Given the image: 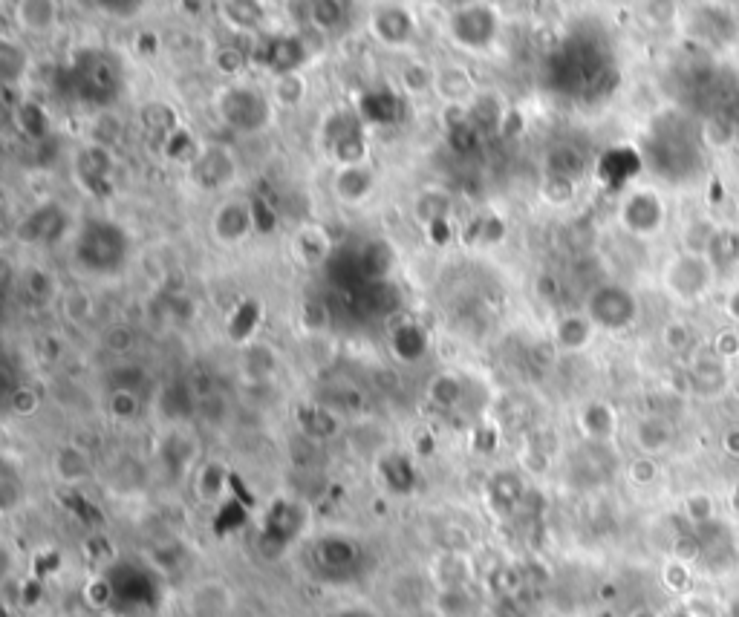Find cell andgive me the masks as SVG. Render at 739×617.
<instances>
[{
    "instance_id": "obj_32",
    "label": "cell",
    "mask_w": 739,
    "mask_h": 617,
    "mask_svg": "<svg viewBox=\"0 0 739 617\" xmlns=\"http://www.w3.org/2000/svg\"><path fill=\"white\" fill-rule=\"evenodd\" d=\"M448 197L445 194H425L422 199H416V205H413V211H416V217L422 220V225L428 228L431 223L436 220H448Z\"/></svg>"
},
{
    "instance_id": "obj_57",
    "label": "cell",
    "mask_w": 739,
    "mask_h": 617,
    "mask_svg": "<svg viewBox=\"0 0 739 617\" xmlns=\"http://www.w3.org/2000/svg\"><path fill=\"white\" fill-rule=\"evenodd\" d=\"M630 617H659V615H656L653 609H638V612H633Z\"/></svg>"
},
{
    "instance_id": "obj_39",
    "label": "cell",
    "mask_w": 739,
    "mask_h": 617,
    "mask_svg": "<svg viewBox=\"0 0 739 617\" xmlns=\"http://www.w3.org/2000/svg\"><path fill=\"white\" fill-rule=\"evenodd\" d=\"M9 407H12L15 416H32L41 407V395L35 393L32 387H15L12 395H9Z\"/></svg>"
},
{
    "instance_id": "obj_20",
    "label": "cell",
    "mask_w": 739,
    "mask_h": 617,
    "mask_svg": "<svg viewBox=\"0 0 739 617\" xmlns=\"http://www.w3.org/2000/svg\"><path fill=\"white\" fill-rule=\"evenodd\" d=\"M393 263H396V254L390 251L387 243H367L361 260H358V269L367 274V277H373V280H382V277L390 274Z\"/></svg>"
},
{
    "instance_id": "obj_37",
    "label": "cell",
    "mask_w": 739,
    "mask_h": 617,
    "mask_svg": "<svg viewBox=\"0 0 739 617\" xmlns=\"http://www.w3.org/2000/svg\"><path fill=\"white\" fill-rule=\"evenodd\" d=\"M540 194H543L546 202H552V205H566L569 199L575 197V182L561 179V176H546Z\"/></svg>"
},
{
    "instance_id": "obj_40",
    "label": "cell",
    "mask_w": 739,
    "mask_h": 617,
    "mask_svg": "<svg viewBox=\"0 0 739 617\" xmlns=\"http://www.w3.org/2000/svg\"><path fill=\"white\" fill-rule=\"evenodd\" d=\"M431 395H434V401H439L442 407H454L457 398L462 395V387H459V381L454 375H439L434 384H431Z\"/></svg>"
},
{
    "instance_id": "obj_41",
    "label": "cell",
    "mask_w": 739,
    "mask_h": 617,
    "mask_svg": "<svg viewBox=\"0 0 739 617\" xmlns=\"http://www.w3.org/2000/svg\"><path fill=\"white\" fill-rule=\"evenodd\" d=\"M110 413L116 419H133L139 413V395L133 393V390H116V393L110 395Z\"/></svg>"
},
{
    "instance_id": "obj_8",
    "label": "cell",
    "mask_w": 739,
    "mask_h": 617,
    "mask_svg": "<svg viewBox=\"0 0 739 617\" xmlns=\"http://www.w3.org/2000/svg\"><path fill=\"white\" fill-rule=\"evenodd\" d=\"M255 58L275 75L298 73V64H304V44L292 35L266 38L255 52Z\"/></svg>"
},
{
    "instance_id": "obj_28",
    "label": "cell",
    "mask_w": 739,
    "mask_h": 617,
    "mask_svg": "<svg viewBox=\"0 0 739 617\" xmlns=\"http://www.w3.org/2000/svg\"><path fill=\"white\" fill-rule=\"evenodd\" d=\"M309 21L312 24L318 26L321 32H335V29H341L344 26V21H347V6H341V3H332V0H327V3H312L309 6Z\"/></svg>"
},
{
    "instance_id": "obj_38",
    "label": "cell",
    "mask_w": 739,
    "mask_h": 617,
    "mask_svg": "<svg viewBox=\"0 0 739 617\" xmlns=\"http://www.w3.org/2000/svg\"><path fill=\"white\" fill-rule=\"evenodd\" d=\"M627 476H630L633 485H653L656 476H659V462L653 456H641L638 453L636 459L630 462V468H627Z\"/></svg>"
},
{
    "instance_id": "obj_45",
    "label": "cell",
    "mask_w": 739,
    "mask_h": 617,
    "mask_svg": "<svg viewBox=\"0 0 739 617\" xmlns=\"http://www.w3.org/2000/svg\"><path fill=\"white\" fill-rule=\"evenodd\" d=\"M24 292L32 300H44L52 295V277L44 272H29L24 277Z\"/></svg>"
},
{
    "instance_id": "obj_43",
    "label": "cell",
    "mask_w": 739,
    "mask_h": 617,
    "mask_svg": "<svg viewBox=\"0 0 739 617\" xmlns=\"http://www.w3.org/2000/svg\"><path fill=\"white\" fill-rule=\"evenodd\" d=\"M214 67L223 75H237L246 67V55L237 50V47H223L214 55Z\"/></svg>"
},
{
    "instance_id": "obj_44",
    "label": "cell",
    "mask_w": 739,
    "mask_h": 617,
    "mask_svg": "<svg viewBox=\"0 0 739 617\" xmlns=\"http://www.w3.org/2000/svg\"><path fill=\"white\" fill-rule=\"evenodd\" d=\"M662 341L670 352H685L690 344V329L682 321L667 323V326H664Z\"/></svg>"
},
{
    "instance_id": "obj_12",
    "label": "cell",
    "mask_w": 739,
    "mask_h": 617,
    "mask_svg": "<svg viewBox=\"0 0 739 617\" xmlns=\"http://www.w3.org/2000/svg\"><path fill=\"white\" fill-rule=\"evenodd\" d=\"M52 470H55V476L61 482L78 485V482H84L93 473V462H90L87 450H81L76 445H64L55 453V459H52Z\"/></svg>"
},
{
    "instance_id": "obj_18",
    "label": "cell",
    "mask_w": 739,
    "mask_h": 617,
    "mask_svg": "<svg viewBox=\"0 0 739 617\" xmlns=\"http://www.w3.org/2000/svg\"><path fill=\"white\" fill-rule=\"evenodd\" d=\"M578 421H581V427H584V433H587L589 439H610L612 433H615V413H612L610 404H604V401L587 404L581 410Z\"/></svg>"
},
{
    "instance_id": "obj_14",
    "label": "cell",
    "mask_w": 739,
    "mask_h": 617,
    "mask_svg": "<svg viewBox=\"0 0 739 617\" xmlns=\"http://www.w3.org/2000/svg\"><path fill=\"white\" fill-rule=\"evenodd\" d=\"M592 332H595V323L589 321V315H563L561 321L555 323V341L566 352H578L589 346Z\"/></svg>"
},
{
    "instance_id": "obj_9",
    "label": "cell",
    "mask_w": 739,
    "mask_h": 617,
    "mask_svg": "<svg viewBox=\"0 0 739 617\" xmlns=\"http://www.w3.org/2000/svg\"><path fill=\"white\" fill-rule=\"evenodd\" d=\"M214 237L220 243H240L243 237L252 234L255 228V217H252V205L243 202H226L217 214H214Z\"/></svg>"
},
{
    "instance_id": "obj_58",
    "label": "cell",
    "mask_w": 739,
    "mask_h": 617,
    "mask_svg": "<svg viewBox=\"0 0 739 617\" xmlns=\"http://www.w3.org/2000/svg\"><path fill=\"white\" fill-rule=\"evenodd\" d=\"M734 545L739 548V517L734 519Z\"/></svg>"
},
{
    "instance_id": "obj_22",
    "label": "cell",
    "mask_w": 739,
    "mask_h": 617,
    "mask_svg": "<svg viewBox=\"0 0 739 617\" xmlns=\"http://www.w3.org/2000/svg\"><path fill=\"white\" fill-rule=\"evenodd\" d=\"M581 173H584V156H581V150L563 145V148H555L549 153V176H561V179L575 182V179H581Z\"/></svg>"
},
{
    "instance_id": "obj_19",
    "label": "cell",
    "mask_w": 739,
    "mask_h": 617,
    "mask_svg": "<svg viewBox=\"0 0 739 617\" xmlns=\"http://www.w3.org/2000/svg\"><path fill=\"white\" fill-rule=\"evenodd\" d=\"M18 24L24 26L26 32L44 35V32L55 24V3H47V0H26V3H18Z\"/></svg>"
},
{
    "instance_id": "obj_35",
    "label": "cell",
    "mask_w": 739,
    "mask_h": 617,
    "mask_svg": "<svg viewBox=\"0 0 739 617\" xmlns=\"http://www.w3.org/2000/svg\"><path fill=\"white\" fill-rule=\"evenodd\" d=\"M434 78L436 73L434 70H428L425 64H410V67L402 70V84H405V90H408V93H416V96L428 93V90L434 87Z\"/></svg>"
},
{
    "instance_id": "obj_5",
    "label": "cell",
    "mask_w": 739,
    "mask_h": 617,
    "mask_svg": "<svg viewBox=\"0 0 739 617\" xmlns=\"http://www.w3.org/2000/svg\"><path fill=\"white\" fill-rule=\"evenodd\" d=\"M220 110H223L226 122L240 127V130H260L269 122V104L257 90H249V87L226 90L223 101H220Z\"/></svg>"
},
{
    "instance_id": "obj_27",
    "label": "cell",
    "mask_w": 739,
    "mask_h": 617,
    "mask_svg": "<svg viewBox=\"0 0 739 617\" xmlns=\"http://www.w3.org/2000/svg\"><path fill=\"white\" fill-rule=\"evenodd\" d=\"M693 381L708 384V387H722L725 384V361L716 352L699 355V361L693 364Z\"/></svg>"
},
{
    "instance_id": "obj_53",
    "label": "cell",
    "mask_w": 739,
    "mask_h": 617,
    "mask_svg": "<svg viewBox=\"0 0 739 617\" xmlns=\"http://www.w3.org/2000/svg\"><path fill=\"white\" fill-rule=\"evenodd\" d=\"M500 127H503L506 136H520V130H523V116H520L517 110H503Z\"/></svg>"
},
{
    "instance_id": "obj_52",
    "label": "cell",
    "mask_w": 739,
    "mask_h": 617,
    "mask_svg": "<svg viewBox=\"0 0 739 617\" xmlns=\"http://www.w3.org/2000/svg\"><path fill=\"white\" fill-rule=\"evenodd\" d=\"M699 551H702V545H699L696 537H679V543H676V560L690 566L699 557Z\"/></svg>"
},
{
    "instance_id": "obj_6",
    "label": "cell",
    "mask_w": 739,
    "mask_h": 617,
    "mask_svg": "<svg viewBox=\"0 0 739 617\" xmlns=\"http://www.w3.org/2000/svg\"><path fill=\"white\" fill-rule=\"evenodd\" d=\"M370 32L387 47H408L416 38V21L405 6H382L370 18Z\"/></svg>"
},
{
    "instance_id": "obj_24",
    "label": "cell",
    "mask_w": 739,
    "mask_h": 617,
    "mask_svg": "<svg viewBox=\"0 0 739 617\" xmlns=\"http://www.w3.org/2000/svg\"><path fill=\"white\" fill-rule=\"evenodd\" d=\"M26 70V52L15 41H0V75L6 84H15Z\"/></svg>"
},
{
    "instance_id": "obj_51",
    "label": "cell",
    "mask_w": 739,
    "mask_h": 617,
    "mask_svg": "<svg viewBox=\"0 0 739 617\" xmlns=\"http://www.w3.org/2000/svg\"><path fill=\"white\" fill-rule=\"evenodd\" d=\"M110 597H113V589H110L107 580H102V577L90 580V586H87V600H90V606H107Z\"/></svg>"
},
{
    "instance_id": "obj_15",
    "label": "cell",
    "mask_w": 739,
    "mask_h": 617,
    "mask_svg": "<svg viewBox=\"0 0 739 617\" xmlns=\"http://www.w3.org/2000/svg\"><path fill=\"white\" fill-rule=\"evenodd\" d=\"M390 349L399 361H416L428 352V332L419 323H402L393 338H390Z\"/></svg>"
},
{
    "instance_id": "obj_17",
    "label": "cell",
    "mask_w": 739,
    "mask_h": 617,
    "mask_svg": "<svg viewBox=\"0 0 739 617\" xmlns=\"http://www.w3.org/2000/svg\"><path fill=\"white\" fill-rule=\"evenodd\" d=\"M434 90L448 104H462L471 93V75L465 73L462 67H457V64L439 67L434 78Z\"/></svg>"
},
{
    "instance_id": "obj_7",
    "label": "cell",
    "mask_w": 739,
    "mask_h": 617,
    "mask_svg": "<svg viewBox=\"0 0 739 617\" xmlns=\"http://www.w3.org/2000/svg\"><path fill=\"white\" fill-rule=\"evenodd\" d=\"M621 223L627 225L638 237H650L656 234L664 223V205L662 199L653 191H636L633 197L624 202L621 208Z\"/></svg>"
},
{
    "instance_id": "obj_2",
    "label": "cell",
    "mask_w": 739,
    "mask_h": 617,
    "mask_svg": "<svg viewBox=\"0 0 739 617\" xmlns=\"http://www.w3.org/2000/svg\"><path fill=\"white\" fill-rule=\"evenodd\" d=\"M711 277H714L711 260L702 257V254H690L688 251V254H682V257H676V260L667 263V269H664V286H667L670 295L682 297V300H693V297H699L702 292H708Z\"/></svg>"
},
{
    "instance_id": "obj_29",
    "label": "cell",
    "mask_w": 739,
    "mask_h": 617,
    "mask_svg": "<svg viewBox=\"0 0 739 617\" xmlns=\"http://www.w3.org/2000/svg\"><path fill=\"white\" fill-rule=\"evenodd\" d=\"M18 119H21V127L26 130V136H32V139H44V136L50 133V119H47V113H44L38 104H32V101H24V104L18 107Z\"/></svg>"
},
{
    "instance_id": "obj_31",
    "label": "cell",
    "mask_w": 739,
    "mask_h": 617,
    "mask_svg": "<svg viewBox=\"0 0 739 617\" xmlns=\"http://www.w3.org/2000/svg\"><path fill=\"white\" fill-rule=\"evenodd\" d=\"M739 257V234L737 231H719L714 234V240H711V246H708V260H711V266L716 263H731V260H737Z\"/></svg>"
},
{
    "instance_id": "obj_36",
    "label": "cell",
    "mask_w": 739,
    "mask_h": 617,
    "mask_svg": "<svg viewBox=\"0 0 739 617\" xmlns=\"http://www.w3.org/2000/svg\"><path fill=\"white\" fill-rule=\"evenodd\" d=\"M370 104H373V110L364 113L370 122H393V116H396V96H390V93H370V96H364V107H370Z\"/></svg>"
},
{
    "instance_id": "obj_10",
    "label": "cell",
    "mask_w": 739,
    "mask_h": 617,
    "mask_svg": "<svg viewBox=\"0 0 739 617\" xmlns=\"http://www.w3.org/2000/svg\"><path fill=\"white\" fill-rule=\"evenodd\" d=\"M194 176L208 185V188H220L234 179V159L229 150L208 148L200 150V156L194 159Z\"/></svg>"
},
{
    "instance_id": "obj_1",
    "label": "cell",
    "mask_w": 739,
    "mask_h": 617,
    "mask_svg": "<svg viewBox=\"0 0 739 617\" xmlns=\"http://www.w3.org/2000/svg\"><path fill=\"white\" fill-rule=\"evenodd\" d=\"M587 315L595 326L621 332L638 318V300L624 286H601L589 295Z\"/></svg>"
},
{
    "instance_id": "obj_13",
    "label": "cell",
    "mask_w": 739,
    "mask_h": 617,
    "mask_svg": "<svg viewBox=\"0 0 739 617\" xmlns=\"http://www.w3.org/2000/svg\"><path fill=\"white\" fill-rule=\"evenodd\" d=\"M373 191V171L364 168V165H356V168H341V173L335 176V194L341 202H364Z\"/></svg>"
},
{
    "instance_id": "obj_23",
    "label": "cell",
    "mask_w": 739,
    "mask_h": 617,
    "mask_svg": "<svg viewBox=\"0 0 739 617\" xmlns=\"http://www.w3.org/2000/svg\"><path fill=\"white\" fill-rule=\"evenodd\" d=\"M226 488H229V473H226V468H220L217 462H208L200 470V479H197L200 496H203L205 502H217L220 496L226 494Z\"/></svg>"
},
{
    "instance_id": "obj_42",
    "label": "cell",
    "mask_w": 739,
    "mask_h": 617,
    "mask_svg": "<svg viewBox=\"0 0 739 617\" xmlns=\"http://www.w3.org/2000/svg\"><path fill=\"white\" fill-rule=\"evenodd\" d=\"M104 346L110 352H116V355H128V352H133V346H136V338H133V332H130L128 326H113L104 335Z\"/></svg>"
},
{
    "instance_id": "obj_47",
    "label": "cell",
    "mask_w": 739,
    "mask_h": 617,
    "mask_svg": "<svg viewBox=\"0 0 739 617\" xmlns=\"http://www.w3.org/2000/svg\"><path fill=\"white\" fill-rule=\"evenodd\" d=\"M714 352L722 358V361H734V358H739V332H734V329L719 332V335H716Z\"/></svg>"
},
{
    "instance_id": "obj_46",
    "label": "cell",
    "mask_w": 739,
    "mask_h": 617,
    "mask_svg": "<svg viewBox=\"0 0 739 617\" xmlns=\"http://www.w3.org/2000/svg\"><path fill=\"white\" fill-rule=\"evenodd\" d=\"M90 297L84 295V292H70V295L64 297V312H67V318L70 321H87V315H90Z\"/></svg>"
},
{
    "instance_id": "obj_21",
    "label": "cell",
    "mask_w": 739,
    "mask_h": 617,
    "mask_svg": "<svg viewBox=\"0 0 739 617\" xmlns=\"http://www.w3.org/2000/svg\"><path fill=\"white\" fill-rule=\"evenodd\" d=\"M272 96L278 101V107H298L306 96V78L301 73H286L275 75V84H272Z\"/></svg>"
},
{
    "instance_id": "obj_55",
    "label": "cell",
    "mask_w": 739,
    "mask_h": 617,
    "mask_svg": "<svg viewBox=\"0 0 739 617\" xmlns=\"http://www.w3.org/2000/svg\"><path fill=\"white\" fill-rule=\"evenodd\" d=\"M722 450L731 456V459H739V427H731L722 433Z\"/></svg>"
},
{
    "instance_id": "obj_3",
    "label": "cell",
    "mask_w": 739,
    "mask_h": 617,
    "mask_svg": "<svg viewBox=\"0 0 739 617\" xmlns=\"http://www.w3.org/2000/svg\"><path fill=\"white\" fill-rule=\"evenodd\" d=\"M448 26H451L454 41L462 44L465 50H485L497 35V15H494V6L468 3V6H459L451 15Z\"/></svg>"
},
{
    "instance_id": "obj_26",
    "label": "cell",
    "mask_w": 739,
    "mask_h": 617,
    "mask_svg": "<svg viewBox=\"0 0 739 617\" xmlns=\"http://www.w3.org/2000/svg\"><path fill=\"white\" fill-rule=\"evenodd\" d=\"M295 243H298V257L304 263H321L327 257V251H330L327 234H321L318 228H304Z\"/></svg>"
},
{
    "instance_id": "obj_34",
    "label": "cell",
    "mask_w": 739,
    "mask_h": 617,
    "mask_svg": "<svg viewBox=\"0 0 739 617\" xmlns=\"http://www.w3.org/2000/svg\"><path fill=\"white\" fill-rule=\"evenodd\" d=\"M257 312H260L257 303H243V306L231 315L229 335L234 341H246V338H249V332L257 326Z\"/></svg>"
},
{
    "instance_id": "obj_48",
    "label": "cell",
    "mask_w": 739,
    "mask_h": 617,
    "mask_svg": "<svg viewBox=\"0 0 739 617\" xmlns=\"http://www.w3.org/2000/svg\"><path fill=\"white\" fill-rule=\"evenodd\" d=\"M301 323H304L309 332H321L324 326H327V309L321 306V303H304V309H301Z\"/></svg>"
},
{
    "instance_id": "obj_4",
    "label": "cell",
    "mask_w": 739,
    "mask_h": 617,
    "mask_svg": "<svg viewBox=\"0 0 739 617\" xmlns=\"http://www.w3.org/2000/svg\"><path fill=\"white\" fill-rule=\"evenodd\" d=\"M78 257L87 263V266H96V272H110L122 263L125 257V240L119 234V228L113 225L93 223L81 243H78Z\"/></svg>"
},
{
    "instance_id": "obj_50",
    "label": "cell",
    "mask_w": 739,
    "mask_h": 617,
    "mask_svg": "<svg viewBox=\"0 0 739 617\" xmlns=\"http://www.w3.org/2000/svg\"><path fill=\"white\" fill-rule=\"evenodd\" d=\"M503 234H506V225L500 223L497 217H488V220L480 223V243L483 246H497L503 240Z\"/></svg>"
},
{
    "instance_id": "obj_25",
    "label": "cell",
    "mask_w": 739,
    "mask_h": 617,
    "mask_svg": "<svg viewBox=\"0 0 739 617\" xmlns=\"http://www.w3.org/2000/svg\"><path fill=\"white\" fill-rule=\"evenodd\" d=\"M682 511H685V517H688V522H693V525H711L716 517L714 496L705 494V491H693V494L685 496Z\"/></svg>"
},
{
    "instance_id": "obj_54",
    "label": "cell",
    "mask_w": 739,
    "mask_h": 617,
    "mask_svg": "<svg viewBox=\"0 0 739 617\" xmlns=\"http://www.w3.org/2000/svg\"><path fill=\"white\" fill-rule=\"evenodd\" d=\"M428 237L439 243V246H445L448 240H451V223L448 220H436V223L428 225Z\"/></svg>"
},
{
    "instance_id": "obj_49",
    "label": "cell",
    "mask_w": 739,
    "mask_h": 617,
    "mask_svg": "<svg viewBox=\"0 0 739 617\" xmlns=\"http://www.w3.org/2000/svg\"><path fill=\"white\" fill-rule=\"evenodd\" d=\"M688 580H690V571H688V563H679V560H673L670 566L664 568V583L673 589V592H682V589H688Z\"/></svg>"
},
{
    "instance_id": "obj_56",
    "label": "cell",
    "mask_w": 739,
    "mask_h": 617,
    "mask_svg": "<svg viewBox=\"0 0 739 617\" xmlns=\"http://www.w3.org/2000/svg\"><path fill=\"white\" fill-rule=\"evenodd\" d=\"M725 315H728L731 321L739 323V286L737 289H731L728 297H725Z\"/></svg>"
},
{
    "instance_id": "obj_16",
    "label": "cell",
    "mask_w": 739,
    "mask_h": 617,
    "mask_svg": "<svg viewBox=\"0 0 739 617\" xmlns=\"http://www.w3.org/2000/svg\"><path fill=\"white\" fill-rule=\"evenodd\" d=\"M61 231H64V217L58 214L55 205L35 211V214L21 225V237L29 240V243H44V240L50 243L55 237H61Z\"/></svg>"
},
{
    "instance_id": "obj_30",
    "label": "cell",
    "mask_w": 739,
    "mask_h": 617,
    "mask_svg": "<svg viewBox=\"0 0 739 617\" xmlns=\"http://www.w3.org/2000/svg\"><path fill=\"white\" fill-rule=\"evenodd\" d=\"M474 600L465 589H442L436 597V609L445 617H465L471 612Z\"/></svg>"
},
{
    "instance_id": "obj_11",
    "label": "cell",
    "mask_w": 739,
    "mask_h": 617,
    "mask_svg": "<svg viewBox=\"0 0 739 617\" xmlns=\"http://www.w3.org/2000/svg\"><path fill=\"white\" fill-rule=\"evenodd\" d=\"M633 442L641 450V456H659L667 447L673 445V424L662 416H647L636 424Z\"/></svg>"
},
{
    "instance_id": "obj_33",
    "label": "cell",
    "mask_w": 739,
    "mask_h": 617,
    "mask_svg": "<svg viewBox=\"0 0 739 617\" xmlns=\"http://www.w3.org/2000/svg\"><path fill=\"white\" fill-rule=\"evenodd\" d=\"M223 12H229L226 18H229V24L234 26V29H240V32H249V29H255L257 24H260V6L257 3H226L223 6Z\"/></svg>"
}]
</instances>
